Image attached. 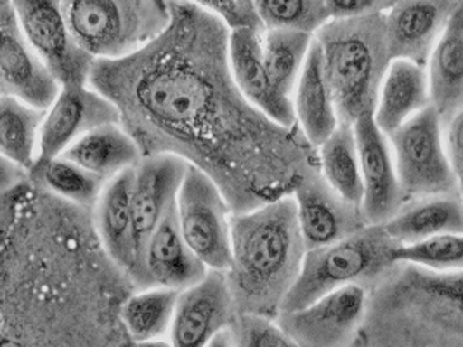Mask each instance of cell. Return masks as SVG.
<instances>
[{"mask_svg":"<svg viewBox=\"0 0 463 347\" xmlns=\"http://www.w3.org/2000/svg\"><path fill=\"white\" fill-rule=\"evenodd\" d=\"M37 174L43 175V181L51 192L80 205L98 202L106 184L103 179L64 156L49 162Z\"/></svg>","mask_w":463,"mask_h":347,"instance_id":"obj_31","label":"cell"},{"mask_svg":"<svg viewBox=\"0 0 463 347\" xmlns=\"http://www.w3.org/2000/svg\"><path fill=\"white\" fill-rule=\"evenodd\" d=\"M209 269L196 258L181 233L175 207L147 239L136 278L146 288L184 290L200 282Z\"/></svg>","mask_w":463,"mask_h":347,"instance_id":"obj_18","label":"cell"},{"mask_svg":"<svg viewBox=\"0 0 463 347\" xmlns=\"http://www.w3.org/2000/svg\"><path fill=\"white\" fill-rule=\"evenodd\" d=\"M190 162L181 155L155 153L139 162L134 173V237L137 264L147 239L175 207ZM134 273V275H136Z\"/></svg>","mask_w":463,"mask_h":347,"instance_id":"obj_15","label":"cell"},{"mask_svg":"<svg viewBox=\"0 0 463 347\" xmlns=\"http://www.w3.org/2000/svg\"><path fill=\"white\" fill-rule=\"evenodd\" d=\"M236 309L226 273L209 271L200 282L179 292L170 328L172 347H209L228 330Z\"/></svg>","mask_w":463,"mask_h":347,"instance_id":"obj_13","label":"cell"},{"mask_svg":"<svg viewBox=\"0 0 463 347\" xmlns=\"http://www.w3.org/2000/svg\"><path fill=\"white\" fill-rule=\"evenodd\" d=\"M342 124L373 113L382 79L391 65L385 13L330 20L317 35Z\"/></svg>","mask_w":463,"mask_h":347,"instance_id":"obj_3","label":"cell"},{"mask_svg":"<svg viewBox=\"0 0 463 347\" xmlns=\"http://www.w3.org/2000/svg\"><path fill=\"white\" fill-rule=\"evenodd\" d=\"M396 245H411L448 233H463V202L458 192L406 200L398 214L382 224Z\"/></svg>","mask_w":463,"mask_h":347,"instance_id":"obj_20","label":"cell"},{"mask_svg":"<svg viewBox=\"0 0 463 347\" xmlns=\"http://www.w3.org/2000/svg\"><path fill=\"white\" fill-rule=\"evenodd\" d=\"M457 192H458V195H460L463 202V169L460 173H457Z\"/></svg>","mask_w":463,"mask_h":347,"instance_id":"obj_38","label":"cell"},{"mask_svg":"<svg viewBox=\"0 0 463 347\" xmlns=\"http://www.w3.org/2000/svg\"><path fill=\"white\" fill-rule=\"evenodd\" d=\"M232 267L226 273L240 313L278 318L307 247L294 196H281L232 217Z\"/></svg>","mask_w":463,"mask_h":347,"instance_id":"obj_2","label":"cell"},{"mask_svg":"<svg viewBox=\"0 0 463 347\" xmlns=\"http://www.w3.org/2000/svg\"><path fill=\"white\" fill-rule=\"evenodd\" d=\"M179 290L151 286L127 299L122 320L132 341L149 342L160 341L170 333Z\"/></svg>","mask_w":463,"mask_h":347,"instance_id":"obj_28","label":"cell"},{"mask_svg":"<svg viewBox=\"0 0 463 347\" xmlns=\"http://www.w3.org/2000/svg\"><path fill=\"white\" fill-rule=\"evenodd\" d=\"M209 347H232L228 330H224L222 333H219V335L212 341L211 344H209Z\"/></svg>","mask_w":463,"mask_h":347,"instance_id":"obj_36","label":"cell"},{"mask_svg":"<svg viewBox=\"0 0 463 347\" xmlns=\"http://www.w3.org/2000/svg\"><path fill=\"white\" fill-rule=\"evenodd\" d=\"M353 127L358 141L363 179L361 212L368 226H382L396 216L406 202L392 146L389 136L377 126L373 113L359 117Z\"/></svg>","mask_w":463,"mask_h":347,"instance_id":"obj_11","label":"cell"},{"mask_svg":"<svg viewBox=\"0 0 463 347\" xmlns=\"http://www.w3.org/2000/svg\"><path fill=\"white\" fill-rule=\"evenodd\" d=\"M63 11L75 41L96 61L141 51L170 23V0H63Z\"/></svg>","mask_w":463,"mask_h":347,"instance_id":"obj_5","label":"cell"},{"mask_svg":"<svg viewBox=\"0 0 463 347\" xmlns=\"http://www.w3.org/2000/svg\"><path fill=\"white\" fill-rule=\"evenodd\" d=\"M188 2L217 16L230 30L241 28V26L262 28L255 11V0H188Z\"/></svg>","mask_w":463,"mask_h":347,"instance_id":"obj_33","label":"cell"},{"mask_svg":"<svg viewBox=\"0 0 463 347\" xmlns=\"http://www.w3.org/2000/svg\"><path fill=\"white\" fill-rule=\"evenodd\" d=\"M264 30H294L317 35L332 20L326 0H255Z\"/></svg>","mask_w":463,"mask_h":347,"instance_id":"obj_29","label":"cell"},{"mask_svg":"<svg viewBox=\"0 0 463 347\" xmlns=\"http://www.w3.org/2000/svg\"><path fill=\"white\" fill-rule=\"evenodd\" d=\"M366 311V286L349 285L302 309L281 313L276 320L302 347H354Z\"/></svg>","mask_w":463,"mask_h":347,"instance_id":"obj_9","label":"cell"},{"mask_svg":"<svg viewBox=\"0 0 463 347\" xmlns=\"http://www.w3.org/2000/svg\"><path fill=\"white\" fill-rule=\"evenodd\" d=\"M264 30L241 26L230 30L228 65L240 96L257 113L283 129L295 126L294 101L283 98L274 89L264 65Z\"/></svg>","mask_w":463,"mask_h":347,"instance_id":"obj_14","label":"cell"},{"mask_svg":"<svg viewBox=\"0 0 463 347\" xmlns=\"http://www.w3.org/2000/svg\"><path fill=\"white\" fill-rule=\"evenodd\" d=\"M400 0H326L332 20H347L387 13Z\"/></svg>","mask_w":463,"mask_h":347,"instance_id":"obj_34","label":"cell"},{"mask_svg":"<svg viewBox=\"0 0 463 347\" xmlns=\"http://www.w3.org/2000/svg\"><path fill=\"white\" fill-rule=\"evenodd\" d=\"M45 111L20 99L2 96L0 105V150L13 165L33 171L39 156V143Z\"/></svg>","mask_w":463,"mask_h":347,"instance_id":"obj_25","label":"cell"},{"mask_svg":"<svg viewBox=\"0 0 463 347\" xmlns=\"http://www.w3.org/2000/svg\"><path fill=\"white\" fill-rule=\"evenodd\" d=\"M294 109L295 120L304 132V137L317 148L342 124L317 39L295 87Z\"/></svg>","mask_w":463,"mask_h":347,"instance_id":"obj_19","label":"cell"},{"mask_svg":"<svg viewBox=\"0 0 463 347\" xmlns=\"http://www.w3.org/2000/svg\"><path fill=\"white\" fill-rule=\"evenodd\" d=\"M394 247L383 226H364L347 239L307 250L279 314L302 309L349 285H375L394 264Z\"/></svg>","mask_w":463,"mask_h":347,"instance_id":"obj_4","label":"cell"},{"mask_svg":"<svg viewBox=\"0 0 463 347\" xmlns=\"http://www.w3.org/2000/svg\"><path fill=\"white\" fill-rule=\"evenodd\" d=\"M136 347H172L170 342H165L164 339L160 341H149V342H139Z\"/></svg>","mask_w":463,"mask_h":347,"instance_id":"obj_37","label":"cell"},{"mask_svg":"<svg viewBox=\"0 0 463 347\" xmlns=\"http://www.w3.org/2000/svg\"><path fill=\"white\" fill-rule=\"evenodd\" d=\"M24 39L63 86H84L96 63L77 43L66 22L63 0H9Z\"/></svg>","mask_w":463,"mask_h":347,"instance_id":"obj_8","label":"cell"},{"mask_svg":"<svg viewBox=\"0 0 463 347\" xmlns=\"http://www.w3.org/2000/svg\"><path fill=\"white\" fill-rule=\"evenodd\" d=\"M432 107L425 66L392 60L380 84L373 118L387 136L423 109Z\"/></svg>","mask_w":463,"mask_h":347,"instance_id":"obj_21","label":"cell"},{"mask_svg":"<svg viewBox=\"0 0 463 347\" xmlns=\"http://www.w3.org/2000/svg\"><path fill=\"white\" fill-rule=\"evenodd\" d=\"M463 0H400L385 13L387 43L392 60L427 66L446 26Z\"/></svg>","mask_w":463,"mask_h":347,"instance_id":"obj_16","label":"cell"},{"mask_svg":"<svg viewBox=\"0 0 463 347\" xmlns=\"http://www.w3.org/2000/svg\"><path fill=\"white\" fill-rule=\"evenodd\" d=\"M315 42L313 33L294 30H264V65L278 94L294 101L295 87Z\"/></svg>","mask_w":463,"mask_h":347,"instance_id":"obj_27","label":"cell"},{"mask_svg":"<svg viewBox=\"0 0 463 347\" xmlns=\"http://www.w3.org/2000/svg\"><path fill=\"white\" fill-rule=\"evenodd\" d=\"M232 347H302L271 318L240 313L228 328Z\"/></svg>","mask_w":463,"mask_h":347,"instance_id":"obj_32","label":"cell"},{"mask_svg":"<svg viewBox=\"0 0 463 347\" xmlns=\"http://www.w3.org/2000/svg\"><path fill=\"white\" fill-rule=\"evenodd\" d=\"M0 87L2 96L43 111L52 107L63 89L61 80L24 39L9 0H4L0 13Z\"/></svg>","mask_w":463,"mask_h":347,"instance_id":"obj_10","label":"cell"},{"mask_svg":"<svg viewBox=\"0 0 463 347\" xmlns=\"http://www.w3.org/2000/svg\"><path fill=\"white\" fill-rule=\"evenodd\" d=\"M120 111L96 89L63 86L52 107L43 115L35 173L60 158L89 130L118 122Z\"/></svg>","mask_w":463,"mask_h":347,"instance_id":"obj_12","label":"cell"},{"mask_svg":"<svg viewBox=\"0 0 463 347\" xmlns=\"http://www.w3.org/2000/svg\"><path fill=\"white\" fill-rule=\"evenodd\" d=\"M134 173H126L109 179L98 203V231L108 254L122 267L136 273L137 254L134 237Z\"/></svg>","mask_w":463,"mask_h":347,"instance_id":"obj_22","label":"cell"},{"mask_svg":"<svg viewBox=\"0 0 463 347\" xmlns=\"http://www.w3.org/2000/svg\"><path fill=\"white\" fill-rule=\"evenodd\" d=\"M61 156L108 183L109 179L139 165L141 148L139 143L118 126V122H113L89 130Z\"/></svg>","mask_w":463,"mask_h":347,"instance_id":"obj_23","label":"cell"},{"mask_svg":"<svg viewBox=\"0 0 463 347\" xmlns=\"http://www.w3.org/2000/svg\"><path fill=\"white\" fill-rule=\"evenodd\" d=\"M425 70L432 108L444 124L463 108V5L446 26Z\"/></svg>","mask_w":463,"mask_h":347,"instance_id":"obj_24","label":"cell"},{"mask_svg":"<svg viewBox=\"0 0 463 347\" xmlns=\"http://www.w3.org/2000/svg\"><path fill=\"white\" fill-rule=\"evenodd\" d=\"M389 141L406 200L457 192V173L444 146L441 117L432 107L389 134Z\"/></svg>","mask_w":463,"mask_h":347,"instance_id":"obj_7","label":"cell"},{"mask_svg":"<svg viewBox=\"0 0 463 347\" xmlns=\"http://www.w3.org/2000/svg\"><path fill=\"white\" fill-rule=\"evenodd\" d=\"M444 146L455 173L463 169V108L442 124Z\"/></svg>","mask_w":463,"mask_h":347,"instance_id":"obj_35","label":"cell"},{"mask_svg":"<svg viewBox=\"0 0 463 347\" xmlns=\"http://www.w3.org/2000/svg\"><path fill=\"white\" fill-rule=\"evenodd\" d=\"M292 196L307 250L332 245L368 226L361 207L342 200L323 175H302Z\"/></svg>","mask_w":463,"mask_h":347,"instance_id":"obj_17","label":"cell"},{"mask_svg":"<svg viewBox=\"0 0 463 347\" xmlns=\"http://www.w3.org/2000/svg\"><path fill=\"white\" fill-rule=\"evenodd\" d=\"M364 347H463V271L394 262L375 283Z\"/></svg>","mask_w":463,"mask_h":347,"instance_id":"obj_1","label":"cell"},{"mask_svg":"<svg viewBox=\"0 0 463 347\" xmlns=\"http://www.w3.org/2000/svg\"><path fill=\"white\" fill-rule=\"evenodd\" d=\"M317 150L321 175L326 184L347 203L361 207L363 179L354 127L340 124Z\"/></svg>","mask_w":463,"mask_h":347,"instance_id":"obj_26","label":"cell"},{"mask_svg":"<svg viewBox=\"0 0 463 347\" xmlns=\"http://www.w3.org/2000/svg\"><path fill=\"white\" fill-rule=\"evenodd\" d=\"M392 262H408L439 273L463 271V233H448L411 245H396Z\"/></svg>","mask_w":463,"mask_h":347,"instance_id":"obj_30","label":"cell"},{"mask_svg":"<svg viewBox=\"0 0 463 347\" xmlns=\"http://www.w3.org/2000/svg\"><path fill=\"white\" fill-rule=\"evenodd\" d=\"M175 214L181 233L209 271L228 273L232 259V219L228 202L211 174L190 165L183 179Z\"/></svg>","mask_w":463,"mask_h":347,"instance_id":"obj_6","label":"cell"}]
</instances>
